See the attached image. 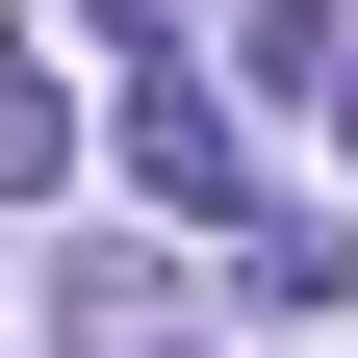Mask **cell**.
I'll return each instance as SVG.
<instances>
[{
    "label": "cell",
    "mask_w": 358,
    "mask_h": 358,
    "mask_svg": "<svg viewBox=\"0 0 358 358\" xmlns=\"http://www.w3.org/2000/svg\"><path fill=\"white\" fill-rule=\"evenodd\" d=\"M128 179H154V205H231V103H205V52H128Z\"/></svg>",
    "instance_id": "cell-1"
},
{
    "label": "cell",
    "mask_w": 358,
    "mask_h": 358,
    "mask_svg": "<svg viewBox=\"0 0 358 358\" xmlns=\"http://www.w3.org/2000/svg\"><path fill=\"white\" fill-rule=\"evenodd\" d=\"M52 358H205V333H179V282H128V256H77V282H52Z\"/></svg>",
    "instance_id": "cell-2"
},
{
    "label": "cell",
    "mask_w": 358,
    "mask_h": 358,
    "mask_svg": "<svg viewBox=\"0 0 358 358\" xmlns=\"http://www.w3.org/2000/svg\"><path fill=\"white\" fill-rule=\"evenodd\" d=\"M52 179H77V103H52L26 52H0V205H52Z\"/></svg>",
    "instance_id": "cell-3"
}]
</instances>
